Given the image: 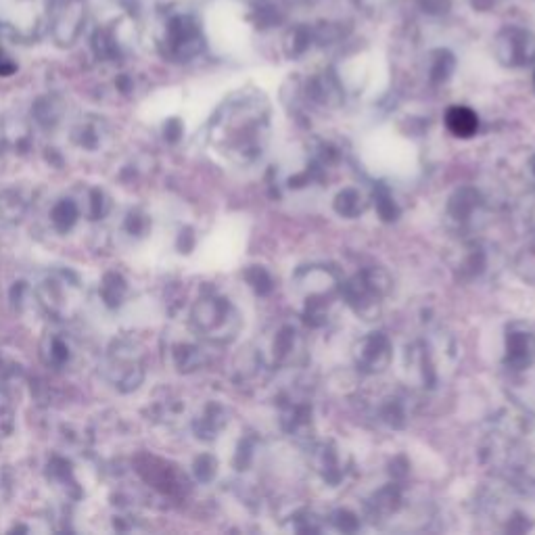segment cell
<instances>
[{
  "instance_id": "1",
  "label": "cell",
  "mask_w": 535,
  "mask_h": 535,
  "mask_svg": "<svg viewBox=\"0 0 535 535\" xmlns=\"http://www.w3.org/2000/svg\"><path fill=\"white\" fill-rule=\"evenodd\" d=\"M34 295L40 308L55 320H72L84 304L82 283L72 272L65 270L44 274L34 289Z\"/></svg>"
},
{
  "instance_id": "2",
  "label": "cell",
  "mask_w": 535,
  "mask_h": 535,
  "mask_svg": "<svg viewBox=\"0 0 535 535\" xmlns=\"http://www.w3.org/2000/svg\"><path fill=\"white\" fill-rule=\"evenodd\" d=\"M105 379L122 393L136 391L145 379L143 347L132 339L115 341L103 362Z\"/></svg>"
},
{
  "instance_id": "3",
  "label": "cell",
  "mask_w": 535,
  "mask_h": 535,
  "mask_svg": "<svg viewBox=\"0 0 535 535\" xmlns=\"http://www.w3.org/2000/svg\"><path fill=\"white\" fill-rule=\"evenodd\" d=\"M74 356H76V343L69 337V333L51 331L44 335L40 343V358L46 366L53 370H63L72 364Z\"/></svg>"
},
{
  "instance_id": "4",
  "label": "cell",
  "mask_w": 535,
  "mask_h": 535,
  "mask_svg": "<svg viewBox=\"0 0 535 535\" xmlns=\"http://www.w3.org/2000/svg\"><path fill=\"white\" fill-rule=\"evenodd\" d=\"M82 216L84 214H82L80 201L72 199V197H63V199H57L53 203L51 212H49V224L57 232V235H67V232L78 224V220Z\"/></svg>"
},
{
  "instance_id": "5",
  "label": "cell",
  "mask_w": 535,
  "mask_h": 535,
  "mask_svg": "<svg viewBox=\"0 0 535 535\" xmlns=\"http://www.w3.org/2000/svg\"><path fill=\"white\" fill-rule=\"evenodd\" d=\"M446 124L450 128L452 134L460 136V138H469L477 132L479 128V120L473 109L469 107H452L446 115Z\"/></svg>"
},
{
  "instance_id": "6",
  "label": "cell",
  "mask_w": 535,
  "mask_h": 535,
  "mask_svg": "<svg viewBox=\"0 0 535 535\" xmlns=\"http://www.w3.org/2000/svg\"><path fill=\"white\" fill-rule=\"evenodd\" d=\"M28 212V199L19 191H5L0 195V222L15 224Z\"/></svg>"
},
{
  "instance_id": "7",
  "label": "cell",
  "mask_w": 535,
  "mask_h": 535,
  "mask_svg": "<svg viewBox=\"0 0 535 535\" xmlns=\"http://www.w3.org/2000/svg\"><path fill=\"white\" fill-rule=\"evenodd\" d=\"M103 141H105V132L95 124H82L80 128L74 130V145L82 151L95 153L105 147Z\"/></svg>"
},
{
  "instance_id": "8",
  "label": "cell",
  "mask_w": 535,
  "mask_h": 535,
  "mask_svg": "<svg viewBox=\"0 0 535 535\" xmlns=\"http://www.w3.org/2000/svg\"><path fill=\"white\" fill-rule=\"evenodd\" d=\"M13 427H15L13 406H11L9 398L5 395V391H0V437L11 435Z\"/></svg>"
},
{
  "instance_id": "9",
  "label": "cell",
  "mask_w": 535,
  "mask_h": 535,
  "mask_svg": "<svg viewBox=\"0 0 535 535\" xmlns=\"http://www.w3.org/2000/svg\"><path fill=\"white\" fill-rule=\"evenodd\" d=\"M126 285L122 278L118 274H109L105 278V285H103V293H105V299L109 301V304H115V301L122 299V293H124Z\"/></svg>"
}]
</instances>
